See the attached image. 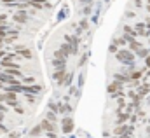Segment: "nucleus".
I'll use <instances>...</instances> for the list:
<instances>
[{
  "instance_id": "26",
  "label": "nucleus",
  "mask_w": 150,
  "mask_h": 138,
  "mask_svg": "<svg viewBox=\"0 0 150 138\" xmlns=\"http://www.w3.org/2000/svg\"><path fill=\"white\" fill-rule=\"evenodd\" d=\"M7 23V14H0V25Z\"/></svg>"
},
{
  "instance_id": "23",
  "label": "nucleus",
  "mask_w": 150,
  "mask_h": 138,
  "mask_svg": "<svg viewBox=\"0 0 150 138\" xmlns=\"http://www.w3.org/2000/svg\"><path fill=\"white\" fill-rule=\"evenodd\" d=\"M7 110H9V107H7L5 103H2V102H0V112H2V114H7Z\"/></svg>"
},
{
  "instance_id": "14",
  "label": "nucleus",
  "mask_w": 150,
  "mask_h": 138,
  "mask_svg": "<svg viewBox=\"0 0 150 138\" xmlns=\"http://www.w3.org/2000/svg\"><path fill=\"white\" fill-rule=\"evenodd\" d=\"M122 82H117V80H113L112 84L108 86V93H117V91H122Z\"/></svg>"
},
{
  "instance_id": "36",
  "label": "nucleus",
  "mask_w": 150,
  "mask_h": 138,
  "mask_svg": "<svg viewBox=\"0 0 150 138\" xmlns=\"http://www.w3.org/2000/svg\"><path fill=\"white\" fill-rule=\"evenodd\" d=\"M147 11L150 12V4H147Z\"/></svg>"
},
{
  "instance_id": "12",
  "label": "nucleus",
  "mask_w": 150,
  "mask_h": 138,
  "mask_svg": "<svg viewBox=\"0 0 150 138\" xmlns=\"http://www.w3.org/2000/svg\"><path fill=\"white\" fill-rule=\"evenodd\" d=\"M113 79L117 80V82H131V79H129V73H113Z\"/></svg>"
},
{
  "instance_id": "31",
  "label": "nucleus",
  "mask_w": 150,
  "mask_h": 138,
  "mask_svg": "<svg viewBox=\"0 0 150 138\" xmlns=\"http://www.w3.org/2000/svg\"><path fill=\"white\" fill-rule=\"evenodd\" d=\"M145 67H147V68H150V54L145 58Z\"/></svg>"
},
{
  "instance_id": "30",
  "label": "nucleus",
  "mask_w": 150,
  "mask_h": 138,
  "mask_svg": "<svg viewBox=\"0 0 150 138\" xmlns=\"http://www.w3.org/2000/svg\"><path fill=\"white\" fill-rule=\"evenodd\" d=\"M14 110H16V114H25V110H23L19 105H18V107H14Z\"/></svg>"
},
{
  "instance_id": "24",
  "label": "nucleus",
  "mask_w": 150,
  "mask_h": 138,
  "mask_svg": "<svg viewBox=\"0 0 150 138\" xmlns=\"http://www.w3.org/2000/svg\"><path fill=\"white\" fill-rule=\"evenodd\" d=\"M80 30H82V32H84V30H87V21H86V19H82V21H80ZM80 30H79V32H80Z\"/></svg>"
},
{
  "instance_id": "22",
  "label": "nucleus",
  "mask_w": 150,
  "mask_h": 138,
  "mask_svg": "<svg viewBox=\"0 0 150 138\" xmlns=\"http://www.w3.org/2000/svg\"><path fill=\"white\" fill-rule=\"evenodd\" d=\"M25 95H26V102L28 103H35V96L37 95H30V93H25Z\"/></svg>"
},
{
  "instance_id": "21",
  "label": "nucleus",
  "mask_w": 150,
  "mask_h": 138,
  "mask_svg": "<svg viewBox=\"0 0 150 138\" xmlns=\"http://www.w3.org/2000/svg\"><path fill=\"white\" fill-rule=\"evenodd\" d=\"M45 119L56 124V119H58V117H56V112H52V110H51V112H47V117H45Z\"/></svg>"
},
{
  "instance_id": "4",
  "label": "nucleus",
  "mask_w": 150,
  "mask_h": 138,
  "mask_svg": "<svg viewBox=\"0 0 150 138\" xmlns=\"http://www.w3.org/2000/svg\"><path fill=\"white\" fill-rule=\"evenodd\" d=\"M74 119H70V117H65L63 121H61V131L63 133H72L74 131Z\"/></svg>"
},
{
  "instance_id": "33",
  "label": "nucleus",
  "mask_w": 150,
  "mask_h": 138,
  "mask_svg": "<svg viewBox=\"0 0 150 138\" xmlns=\"http://www.w3.org/2000/svg\"><path fill=\"white\" fill-rule=\"evenodd\" d=\"M93 0H80V4H91Z\"/></svg>"
},
{
  "instance_id": "37",
  "label": "nucleus",
  "mask_w": 150,
  "mask_h": 138,
  "mask_svg": "<svg viewBox=\"0 0 150 138\" xmlns=\"http://www.w3.org/2000/svg\"><path fill=\"white\" fill-rule=\"evenodd\" d=\"M149 44H150V40H149Z\"/></svg>"
},
{
  "instance_id": "27",
  "label": "nucleus",
  "mask_w": 150,
  "mask_h": 138,
  "mask_svg": "<svg viewBox=\"0 0 150 138\" xmlns=\"http://www.w3.org/2000/svg\"><path fill=\"white\" fill-rule=\"evenodd\" d=\"M117 47H119V46H115V44H110V53H113V54H115V53L119 51Z\"/></svg>"
},
{
  "instance_id": "20",
  "label": "nucleus",
  "mask_w": 150,
  "mask_h": 138,
  "mask_svg": "<svg viewBox=\"0 0 150 138\" xmlns=\"http://www.w3.org/2000/svg\"><path fill=\"white\" fill-rule=\"evenodd\" d=\"M42 131H44V129H42L40 124H38V126H35V128L30 131V135H32V137H38V135H42Z\"/></svg>"
},
{
  "instance_id": "17",
  "label": "nucleus",
  "mask_w": 150,
  "mask_h": 138,
  "mask_svg": "<svg viewBox=\"0 0 150 138\" xmlns=\"http://www.w3.org/2000/svg\"><path fill=\"white\" fill-rule=\"evenodd\" d=\"M122 30H124V33L126 35H131V37H134V38H136V30H134V28H131V26H129V25H124V28H122Z\"/></svg>"
},
{
  "instance_id": "29",
  "label": "nucleus",
  "mask_w": 150,
  "mask_h": 138,
  "mask_svg": "<svg viewBox=\"0 0 150 138\" xmlns=\"http://www.w3.org/2000/svg\"><path fill=\"white\" fill-rule=\"evenodd\" d=\"M134 7H143V0H134Z\"/></svg>"
},
{
  "instance_id": "5",
  "label": "nucleus",
  "mask_w": 150,
  "mask_h": 138,
  "mask_svg": "<svg viewBox=\"0 0 150 138\" xmlns=\"http://www.w3.org/2000/svg\"><path fill=\"white\" fill-rule=\"evenodd\" d=\"M9 35H19V30L11 28L7 25H0V37H9Z\"/></svg>"
},
{
  "instance_id": "2",
  "label": "nucleus",
  "mask_w": 150,
  "mask_h": 138,
  "mask_svg": "<svg viewBox=\"0 0 150 138\" xmlns=\"http://www.w3.org/2000/svg\"><path fill=\"white\" fill-rule=\"evenodd\" d=\"M14 53H18L21 58H25V60H33V53L26 47V46H21V44H18L16 47H14Z\"/></svg>"
},
{
  "instance_id": "11",
  "label": "nucleus",
  "mask_w": 150,
  "mask_h": 138,
  "mask_svg": "<svg viewBox=\"0 0 150 138\" xmlns=\"http://www.w3.org/2000/svg\"><path fill=\"white\" fill-rule=\"evenodd\" d=\"M129 117H131V114H126V112L122 114V110H119V108H117V124H124Z\"/></svg>"
},
{
  "instance_id": "32",
  "label": "nucleus",
  "mask_w": 150,
  "mask_h": 138,
  "mask_svg": "<svg viewBox=\"0 0 150 138\" xmlns=\"http://www.w3.org/2000/svg\"><path fill=\"white\" fill-rule=\"evenodd\" d=\"M26 82L32 84V82H33V77H25V84H26Z\"/></svg>"
},
{
  "instance_id": "9",
  "label": "nucleus",
  "mask_w": 150,
  "mask_h": 138,
  "mask_svg": "<svg viewBox=\"0 0 150 138\" xmlns=\"http://www.w3.org/2000/svg\"><path fill=\"white\" fill-rule=\"evenodd\" d=\"M65 75H67V68H58L54 73H52V79L59 84V82L63 80V77H65Z\"/></svg>"
},
{
  "instance_id": "19",
  "label": "nucleus",
  "mask_w": 150,
  "mask_h": 138,
  "mask_svg": "<svg viewBox=\"0 0 150 138\" xmlns=\"http://www.w3.org/2000/svg\"><path fill=\"white\" fill-rule=\"evenodd\" d=\"M113 44H115V46H126L127 42H126V37L122 35V37H117V38L113 40Z\"/></svg>"
},
{
  "instance_id": "13",
  "label": "nucleus",
  "mask_w": 150,
  "mask_h": 138,
  "mask_svg": "<svg viewBox=\"0 0 150 138\" xmlns=\"http://www.w3.org/2000/svg\"><path fill=\"white\" fill-rule=\"evenodd\" d=\"M65 65H67V58H54L52 60L54 68H65Z\"/></svg>"
},
{
  "instance_id": "34",
  "label": "nucleus",
  "mask_w": 150,
  "mask_h": 138,
  "mask_svg": "<svg viewBox=\"0 0 150 138\" xmlns=\"http://www.w3.org/2000/svg\"><path fill=\"white\" fill-rule=\"evenodd\" d=\"M4 119H5V114H2V112H0V122H2Z\"/></svg>"
},
{
  "instance_id": "16",
  "label": "nucleus",
  "mask_w": 150,
  "mask_h": 138,
  "mask_svg": "<svg viewBox=\"0 0 150 138\" xmlns=\"http://www.w3.org/2000/svg\"><path fill=\"white\" fill-rule=\"evenodd\" d=\"M150 93V84H142L140 87H138V95L140 96H145V95H149Z\"/></svg>"
},
{
  "instance_id": "15",
  "label": "nucleus",
  "mask_w": 150,
  "mask_h": 138,
  "mask_svg": "<svg viewBox=\"0 0 150 138\" xmlns=\"http://www.w3.org/2000/svg\"><path fill=\"white\" fill-rule=\"evenodd\" d=\"M72 79H74V73H68V72H67V75L63 77V80L59 82V86H63V87L70 86V84H72Z\"/></svg>"
},
{
  "instance_id": "35",
  "label": "nucleus",
  "mask_w": 150,
  "mask_h": 138,
  "mask_svg": "<svg viewBox=\"0 0 150 138\" xmlns=\"http://www.w3.org/2000/svg\"><path fill=\"white\" fill-rule=\"evenodd\" d=\"M0 89H4V82L2 80H0Z\"/></svg>"
},
{
  "instance_id": "3",
  "label": "nucleus",
  "mask_w": 150,
  "mask_h": 138,
  "mask_svg": "<svg viewBox=\"0 0 150 138\" xmlns=\"http://www.w3.org/2000/svg\"><path fill=\"white\" fill-rule=\"evenodd\" d=\"M12 21H16V23H19V25H25V23L30 21V16H28L26 11H18V12L12 16Z\"/></svg>"
},
{
  "instance_id": "10",
  "label": "nucleus",
  "mask_w": 150,
  "mask_h": 138,
  "mask_svg": "<svg viewBox=\"0 0 150 138\" xmlns=\"http://www.w3.org/2000/svg\"><path fill=\"white\" fill-rule=\"evenodd\" d=\"M143 72H145V68H142V70H133V72H127V73H129V79H131V80H140V79L145 75Z\"/></svg>"
},
{
  "instance_id": "7",
  "label": "nucleus",
  "mask_w": 150,
  "mask_h": 138,
  "mask_svg": "<svg viewBox=\"0 0 150 138\" xmlns=\"http://www.w3.org/2000/svg\"><path fill=\"white\" fill-rule=\"evenodd\" d=\"M42 91V86L32 84V86H23V93H30V95H38Z\"/></svg>"
},
{
  "instance_id": "25",
  "label": "nucleus",
  "mask_w": 150,
  "mask_h": 138,
  "mask_svg": "<svg viewBox=\"0 0 150 138\" xmlns=\"http://www.w3.org/2000/svg\"><path fill=\"white\" fill-rule=\"evenodd\" d=\"M124 16H126V18H127V19H133V18H134V16H136V14H134V12H133V11H127V12H126V14H124Z\"/></svg>"
},
{
  "instance_id": "6",
  "label": "nucleus",
  "mask_w": 150,
  "mask_h": 138,
  "mask_svg": "<svg viewBox=\"0 0 150 138\" xmlns=\"http://www.w3.org/2000/svg\"><path fill=\"white\" fill-rule=\"evenodd\" d=\"M65 42H68L75 51H79V42H80V40H79V37H77V35H68V33H67V35H65Z\"/></svg>"
},
{
  "instance_id": "18",
  "label": "nucleus",
  "mask_w": 150,
  "mask_h": 138,
  "mask_svg": "<svg viewBox=\"0 0 150 138\" xmlns=\"http://www.w3.org/2000/svg\"><path fill=\"white\" fill-rule=\"evenodd\" d=\"M136 54H138V58H147L150 54V49H145V47H140L138 51H136Z\"/></svg>"
},
{
  "instance_id": "8",
  "label": "nucleus",
  "mask_w": 150,
  "mask_h": 138,
  "mask_svg": "<svg viewBox=\"0 0 150 138\" xmlns=\"http://www.w3.org/2000/svg\"><path fill=\"white\" fill-rule=\"evenodd\" d=\"M40 128H42L44 131H54V129H56V124L51 122V121H47V119H42V121H40Z\"/></svg>"
},
{
  "instance_id": "28",
  "label": "nucleus",
  "mask_w": 150,
  "mask_h": 138,
  "mask_svg": "<svg viewBox=\"0 0 150 138\" xmlns=\"http://www.w3.org/2000/svg\"><path fill=\"white\" fill-rule=\"evenodd\" d=\"M86 61H87V54H86V56H82V60L79 61V67H82V65H86Z\"/></svg>"
},
{
  "instance_id": "1",
  "label": "nucleus",
  "mask_w": 150,
  "mask_h": 138,
  "mask_svg": "<svg viewBox=\"0 0 150 138\" xmlns=\"http://www.w3.org/2000/svg\"><path fill=\"white\" fill-rule=\"evenodd\" d=\"M115 60L122 65H127V67H133L134 65V53L129 51V49H119L115 53Z\"/></svg>"
}]
</instances>
